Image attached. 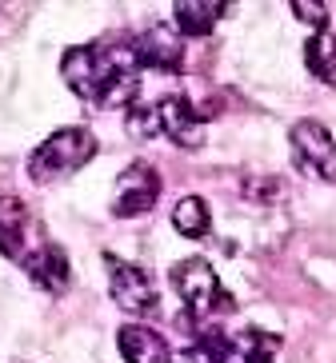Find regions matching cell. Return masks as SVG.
<instances>
[{
    "mask_svg": "<svg viewBox=\"0 0 336 363\" xmlns=\"http://www.w3.org/2000/svg\"><path fill=\"white\" fill-rule=\"evenodd\" d=\"M136 68H156V72H180L185 68V40L173 24H152L136 40H129Z\"/></svg>",
    "mask_w": 336,
    "mask_h": 363,
    "instance_id": "obj_7",
    "label": "cell"
},
{
    "mask_svg": "<svg viewBox=\"0 0 336 363\" xmlns=\"http://www.w3.org/2000/svg\"><path fill=\"white\" fill-rule=\"evenodd\" d=\"M288 148H293V160L300 172L325 184H336V136L328 132V124L313 116L296 120L293 132H288Z\"/></svg>",
    "mask_w": 336,
    "mask_h": 363,
    "instance_id": "obj_4",
    "label": "cell"
},
{
    "mask_svg": "<svg viewBox=\"0 0 336 363\" xmlns=\"http://www.w3.org/2000/svg\"><path fill=\"white\" fill-rule=\"evenodd\" d=\"M97 152H100V144L88 128H80V124L56 128L53 136H44L33 148V156H28V180H36V184L68 180V176H76Z\"/></svg>",
    "mask_w": 336,
    "mask_h": 363,
    "instance_id": "obj_2",
    "label": "cell"
},
{
    "mask_svg": "<svg viewBox=\"0 0 336 363\" xmlns=\"http://www.w3.org/2000/svg\"><path fill=\"white\" fill-rule=\"evenodd\" d=\"M168 279H173L180 303H185V315H193V320H208V315H217V311H232V308H237V303L228 299L224 284H220L217 267L208 264V259H200V256L173 264Z\"/></svg>",
    "mask_w": 336,
    "mask_h": 363,
    "instance_id": "obj_3",
    "label": "cell"
},
{
    "mask_svg": "<svg viewBox=\"0 0 336 363\" xmlns=\"http://www.w3.org/2000/svg\"><path fill=\"white\" fill-rule=\"evenodd\" d=\"M28 228H33V212H28V203H24L21 196L0 192V256L24 259Z\"/></svg>",
    "mask_w": 336,
    "mask_h": 363,
    "instance_id": "obj_11",
    "label": "cell"
},
{
    "mask_svg": "<svg viewBox=\"0 0 336 363\" xmlns=\"http://www.w3.org/2000/svg\"><path fill=\"white\" fill-rule=\"evenodd\" d=\"M60 76L72 96L97 108H132L141 88L129 44H76L60 56Z\"/></svg>",
    "mask_w": 336,
    "mask_h": 363,
    "instance_id": "obj_1",
    "label": "cell"
},
{
    "mask_svg": "<svg viewBox=\"0 0 336 363\" xmlns=\"http://www.w3.org/2000/svg\"><path fill=\"white\" fill-rule=\"evenodd\" d=\"M173 228L185 240H205L208 228H212V212H208L205 196H180L173 208Z\"/></svg>",
    "mask_w": 336,
    "mask_h": 363,
    "instance_id": "obj_16",
    "label": "cell"
},
{
    "mask_svg": "<svg viewBox=\"0 0 336 363\" xmlns=\"http://www.w3.org/2000/svg\"><path fill=\"white\" fill-rule=\"evenodd\" d=\"M109 264V291L116 299V308H124L129 315H152L161 308V296H156V279L144 272L141 264H124L109 252L104 256Z\"/></svg>",
    "mask_w": 336,
    "mask_h": 363,
    "instance_id": "obj_6",
    "label": "cell"
},
{
    "mask_svg": "<svg viewBox=\"0 0 336 363\" xmlns=\"http://www.w3.org/2000/svg\"><path fill=\"white\" fill-rule=\"evenodd\" d=\"M224 12H228L224 0H176L173 4V28L180 33V40H185V36L200 40V36H208L220 21H224Z\"/></svg>",
    "mask_w": 336,
    "mask_h": 363,
    "instance_id": "obj_12",
    "label": "cell"
},
{
    "mask_svg": "<svg viewBox=\"0 0 336 363\" xmlns=\"http://www.w3.org/2000/svg\"><path fill=\"white\" fill-rule=\"evenodd\" d=\"M288 9H293V16H296V21H304L313 33H325L328 21H332V12H328L325 0H293Z\"/></svg>",
    "mask_w": 336,
    "mask_h": 363,
    "instance_id": "obj_17",
    "label": "cell"
},
{
    "mask_svg": "<svg viewBox=\"0 0 336 363\" xmlns=\"http://www.w3.org/2000/svg\"><path fill=\"white\" fill-rule=\"evenodd\" d=\"M244 196L256 203H276L284 196L281 180H272V176H252V180H244Z\"/></svg>",
    "mask_w": 336,
    "mask_h": 363,
    "instance_id": "obj_18",
    "label": "cell"
},
{
    "mask_svg": "<svg viewBox=\"0 0 336 363\" xmlns=\"http://www.w3.org/2000/svg\"><path fill=\"white\" fill-rule=\"evenodd\" d=\"M281 347H284L281 335L261 331V328H244L232 335V355H228V363H272Z\"/></svg>",
    "mask_w": 336,
    "mask_h": 363,
    "instance_id": "obj_13",
    "label": "cell"
},
{
    "mask_svg": "<svg viewBox=\"0 0 336 363\" xmlns=\"http://www.w3.org/2000/svg\"><path fill=\"white\" fill-rule=\"evenodd\" d=\"M21 267L44 296H60L72 284V264H68V256L56 244H40L36 252H24Z\"/></svg>",
    "mask_w": 336,
    "mask_h": 363,
    "instance_id": "obj_9",
    "label": "cell"
},
{
    "mask_svg": "<svg viewBox=\"0 0 336 363\" xmlns=\"http://www.w3.org/2000/svg\"><path fill=\"white\" fill-rule=\"evenodd\" d=\"M116 352L124 363H173L168 340L144 323H129V328L116 331Z\"/></svg>",
    "mask_w": 336,
    "mask_h": 363,
    "instance_id": "obj_10",
    "label": "cell"
},
{
    "mask_svg": "<svg viewBox=\"0 0 336 363\" xmlns=\"http://www.w3.org/2000/svg\"><path fill=\"white\" fill-rule=\"evenodd\" d=\"M161 172L152 168V164L136 160L129 164V168L116 176V184H112V216H120V220H136V216L152 212L156 208V200H161Z\"/></svg>",
    "mask_w": 336,
    "mask_h": 363,
    "instance_id": "obj_5",
    "label": "cell"
},
{
    "mask_svg": "<svg viewBox=\"0 0 336 363\" xmlns=\"http://www.w3.org/2000/svg\"><path fill=\"white\" fill-rule=\"evenodd\" d=\"M304 65L308 72L320 80V84L336 88V33H313L308 44H304Z\"/></svg>",
    "mask_w": 336,
    "mask_h": 363,
    "instance_id": "obj_15",
    "label": "cell"
},
{
    "mask_svg": "<svg viewBox=\"0 0 336 363\" xmlns=\"http://www.w3.org/2000/svg\"><path fill=\"white\" fill-rule=\"evenodd\" d=\"M156 120H161V136H168L176 148H200L205 144V116L196 112L188 96L156 100Z\"/></svg>",
    "mask_w": 336,
    "mask_h": 363,
    "instance_id": "obj_8",
    "label": "cell"
},
{
    "mask_svg": "<svg viewBox=\"0 0 336 363\" xmlns=\"http://www.w3.org/2000/svg\"><path fill=\"white\" fill-rule=\"evenodd\" d=\"M228 355H232V335L224 328H193L185 363H228Z\"/></svg>",
    "mask_w": 336,
    "mask_h": 363,
    "instance_id": "obj_14",
    "label": "cell"
}]
</instances>
